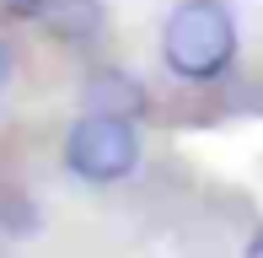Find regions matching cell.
Returning <instances> with one entry per match:
<instances>
[{"label":"cell","mask_w":263,"mask_h":258,"mask_svg":"<svg viewBox=\"0 0 263 258\" xmlns=\"http://www.w3.org/2000/svg\"><path fill=\"white\" fill-rule=\"evenodd\" d=\"M65 167L86 183H118L140 167V129L124 113H81L65 135Z\"/></svg>","instance_id":"obj_2"},{"label":"cell","mask_w":263,"mask_h":258,"mask_svg":"<svg viewBox=\"0 0 263 258\" xmlns=\"http://www.w3.org/2000/svg\"><path fill=\"white\" fill-rule=\"evenodd\" d=\"M11 11H16V16H43L49 0H11Z\"/></svg>","instance_id":"obj_4"},{"label":"cell","mask_w":263,"mask_h":258,"mask_svg":"<svg viewBox=\"0 0 263 258\" xmlns=\"http://www.w3.org/2000/svg\"><path fill=\"white\" fill-rule=\"evenodd\" d=\"M161 54L183 81H215L236 54V22L220 0H183L161 27Z\"/></svg>","instance_id":"obj_1"},{"label":"cell","mask_w":263,"mask_h":258,"mask_svg":"<svg viewBox=\"0 0 263 258\" xmlns=\"http://www.w3.org/2000/svg\"><path fill=\"white\" fill-rule=\"evenodd\" d=\"M86 108L91 113H124V119H135V113L145 108V91H140V81L102 70V76H91V86H86Z\"/></svg>","instance_id":"obj_3"},{"label":"cell","mask_w":263,"mask_h":258,"mask_svg":"<svg viewBox=\"0 0 263 258\" xmlns=\"http://www.w3.org/2000/svg\"><path fill=\"white\" fill-rule=\"evenodd\" d=\"M6 81H11V49L0 43V91H6Z\"/></svg>","instance_id":"obj_5"},{"label":"cell","mask_w":263,"mask_h":258,"mask_svg":"<svg viewBox=\"0 0 263 258\" xmlns=\"http://www.w3.org/2000/svg\"><path fill=\"white\" fill-rule=\"evenodd\" d=\"M247 258H263V231L253 237V248H247Z\"/></svg>","instance_id":"obj_6"}]
</instances>
